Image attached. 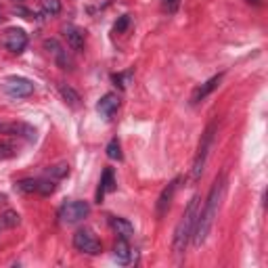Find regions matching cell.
<instances>
[{"label": "cell", "instance_id": "12", "mask_svg": "<svg viewBox=\"0 0 268 268\" xmlns=\"http://www.w3.org/2000/svg\"><path fill=\"white\" fill-rule=\"evenodd\" d=\"M117 107H119V96L115 93H107L101 101L96 103V109H98V114H101L103 117H111L115 114Z\"/></svg>", "mask_w": 268, "mask_h": 268}, {"label": "cell", "instance_id": "13", "mask_svg": "<svg viewBox=\"0 0 268 268\" xmlns=\"http://www.w3.org/2000/svg\"><path fill=\"white\" fill-rule=\"evenodd\" d=\"M115 189V178H114V170L111 168H107V170L103 172L101 176V182H98V189H96V201L101 203L103 201V195L107 191H114Z\"/></svg>", "mask_w": 268, "mask_h": 268}, {"label": "cell", "instance_id": "27", "mask_svg": "<svg viewBox=\"0 0 268 268\" xmlns=\"http://www.w3.org/2000/svg\"><path fill=\"white\" fill-rule=\"evenodd\" d=\"M0 203H6V195L4 193H0Z\"/></svg>", "mask_w": 268, "mask_h": 268}, {"label": "cell", "instance_id": "7", "mask_svg": "<svg viewBox=\"0 0 268 268\" xmlns=\"http://www.w3.org/2000/svg\"><path fill=\"white\" fill-rule=\"evenodd\" d=\"M2 42H4L6 51H11L13 55H19V53H23L27 46V34L21 30V27H11V30L4 34Z\"/></svg>", "mask_w": 268, "mask_h": 268}, {"label": "cell", "instance_id": "22", "mask_svg": "<svg viewBox=\"0 0 268 268\" xmlns=\"http://www.w3.org/2000/svg\"><path fill=\"white\" fill-rule=\"evenodd\" d=\"M55 189H57V185H55V180L53 178H46V180H38V193L40 195H53L55 193Z\"/></svg>", "mask_w": 268, "mask_h": 268}, {"label": "cell", "instance_id": "4", "mask_svg": "<svg viewBox=\"0 0 268 268\" xmlns=\"http://www.w3.org/2000/svg\"><path fill=\"white\" fill-rule=\"evenodd\" d=\"M88 214H90L88 201H80V199L63 203L61 210H59V218H61L63 224H76V222L84 220Z\"/></svg>", "mask_w": 268, "mask_h": 268}, {"label": "cell", "instance_id": "15", "mask_svg": "<svg viewBox=\"0 0 268 268\" xmlns=\"http://www.w3.org/2000/svg\"><path fill=\"white\" fill-rule=\"evenodd\" d=\"M44 48L48 53H53V57L57 59V63L63 67V69H67V65H69V61H67V57H65V51H63V46L59 44L57 40H44Z\"/></svg>", "mask_w": 268, "mask_h": 268}, {"label": "cell", "instance_id": "29", "mask_svg": "<svg viewBox=\"0 0 268 268\" xmlns=\"http://www.w3.org/2000/svg\"><path fill=\"white\" fill-rule=\"evenodd\" d=\"M4 126H6V124H0V132H4Z\"/></svg>", "mask_w": 268, "mask_h": 268}, {"label": "cell", "instance_id": "9", "mask_svg": "<svg viewBox=\"0 0 268 268\" xmlns=\"http://www.w3.org/2000/svg\"><path fill=\"white\" fill-rule=\"evenodd\" d=\"M63 36H65V40H67V44H69L72 51H76V53L84 51V42H86V36H84V32L80 30V27L65 25V27H63Z\"/></svg>", "mask_w": 268, "mask_h": 268}, {"label": "cell", "instance_id": "8", "mask_svg": "<svg viewBox=\"0 0 268 268\" xmlns=\"http://www.w3.org/2000/svg\"><path fill=\"white\" fill-rule=\"evenodd\" d=\"M222 77H224V74H218V76H214V77H210L208 82H203L201 86H197V88H195V93H193V96H191V103H193V105L201 103V101H203V98H206L208 95L214 93V90H216L218 86H220Z\"/></svg>", "mask_w": 268, "mask_h": 268}, {"label": "cell", "instance_id": "5", "mask_svg": "<svg viewBox=\"0 0 268 268\" xmlns=\"http://www.w3.org/2000/svg\"><path fill=\"white\" fill-rule=\"evenodd\" d=\"M74 248L82 253H88V256H96V253H101L103 245L93 230L80 229V230H76V235H74Z\"/></svg>", "mask_w": 268, "mask_h": 268}, {"label": "cell", "instance_id": "24", "mask_svg": "<svg viewBox=\"0 0 268 268\" xmlns=\"http://www.w3.org/2000/svg\"><path fill=\"white\" fill-rule=\"evenodd\" d=\"M128 25H130V15H122L119 21L115 23V32L122 34V32H126V27H128Z\"/></svg>", "mask_w": 268, "mask_h": 268}, {"label": "cell", "instance_id": "3", "mask_svg": "<svg viewBox=\"0 0 268 268\" xmlns=\"http://www.w3.org/2000/svg\"><path fill=\"white\" fill-rule=\"evenodd\" d=\"M214 132H216V122H211L201 134L199 147H197V153H195V159H193V170H191V178L193 180L201 178V174H203V168H206L210 149H211V145H214Z\"/></svg>", "mask_w": 268, "mask_h": 268}, {"label": "cell", "instance_id": "20", "mask_svg": "<svg viewBox=\"0 0 268 268\" xmlns=\"http://www.w3.org/2000/svg\"><path fill=\"white\" fill-rule=\"evenodd\" d=\"M105 151H107V157H109V159H114V161H122V159H124V153H122V147H119L117 138L111 140Z\"/></svg>", "mask_w": 268, "mask_h": 268}, {"label": "cell", "instance_id": "28", "mask_svg": "<svg viewBox=\"0 0 268 268\" xmlns=\"http://www.w3.org/2000/svg\"><path fill=\"white\" fill-rule=\"evenodd\" d=\"M248 2H249V4H251V2H253V4H262V0H248Z\"/></svg>", "mask_w": 268, "mask_h": 268}, {"label": "cell", "instance_id": "11", "mask_svg": "<svg viewBox=\"0 0 268 268\" xmlns=\"http://www.w3.org/2000/svg\"><path fill=\"white\" fill-rule=\"evenodd\" d=\"M132 248L128 245V239H124V237H119L117 241H115V245H114V258L117 260V264H122V266H126V264H130L132 262Z\"/></svg>", "mask_w": 268, "mask_h": 268}, {"label": "cell", "instance_id": "1", "mask_svg": "<svg viewBox=\"0 0 268 268\" xmlns=\"http://www.w3.org/2000/svg\"><path fill=\"white\" fill-rule=\"evenodd\" d=\"M224 182H227V178H224V174H220L210 189L206 206H203V210H199V216H197V222H195V230H193V239H191L195 248H201V245L206 243L210 230L214 227L218 208H220V201H222V195H224V187H227Z\"/></svg>", "mask_w": 268, "mask_h": 268}, {"label": "cell", "instance_id": "25", "mask_svg": "<svg viewBox=\"0 0 268 268\" xmlns=\"http://www.w3.org/2000/svg\"><path fill=\"white\" fill-rule=\"evenodd\" d=\"M13 155H15V151H13V147L0 143V157H13Z\"/></svg>", "mask_w": 268, "mask_h": 268}, {"label": "cell", "instance_id": "16", "mask_svg": "<svg viewBox=\"0 0 268 268\" xmlns=\"http://www.w3.org/2000/svg\"><path fill=\"white\" fill-rule=\"evenodd\" d=\"M21 222V216L15 210H6L0 214V229H15Z\"/></svg>", "mask_w": 268, "mask_h": 268}, {"label": "cell", "instance_id": "26", "mask_svg": "<svg viewBox=\"0 0 268 268\" xmlns=\"http://www.w3.org/2000/svg\"><path fill=\"white\" fill-rule=\"evenodd\" d=\"M178 4H180V0H164V6L170 13H174L176 9H178Z\"/></svg>", "mask_w": 268, "mask_h": 268}, {"label": "cell", "instance_id": "30", "mask_svg": "<svg viewBox=\"0 0 268 268\" xmlns=\"http://www.w3.org/2000/svg\"><path fill=\"white\" fill-rule=\"evenodd\" d=\"M0 21H2V17H0Z\"/></svg>", "mask_w": 268, "mask_h": 268}, {"label": "cell", "instance_id": "10", "mask_svg": "<svg viewBox=\"0 0 268 268\" xmlns=\"http://www.w3.org/2000/svg\"><path fill=\"white\" fill-rule=\"evenodd\" d=\"M176 187H178V178H174L170 185H168L164 191L159 193L157 203H155V210H157V216H159V218L166 214L168 208H170V201H172V197H174V193H176Z\"/></svg>", "mask_w": 268, "mask_h": 268}, {"label": "cell", "instance_id": "21", "mask_svg": "<svg viewBox=\"0 0 268 268\" xmlns=\"http://www.w3.org/2000/svg\"><path fill=\"white\" fill-rule=\"evenodd\" d=\"M17 189L21 193H38V180L34 178H23L17 182Z\"/></svg>", "mask_w": 268, "mask_h": 268}, {"label": "cell", "instance_id": "18", "mask_svg": "<svg viewBox=\"0 0 268 268\" xmlns=\"http://www.w3.org/2000/svg\"><path fill=\"white\" fill-rule=\"evenodd\" d=\"M67 174H69V164H67V161H59V164L48 168V178H53V180H61V178H65Z\"/></svg>", "mask_w": 268, "mask_h": 268}, {"label": "cell", "instance_id": "19", "mask_svg": "<svg viewBox=\"0 0 268 268\" xmlns=\"http://www.w3.org/2000/svg\"><path fill=\"white\" fill-rule=\"evenodd\" d=\"M40 6H42V13L48 17H55L61 13V0H40Z\"/></svg>", "mask_w": 268, "mask_h": 268}, {"label": "cell", "instance_id": "17", "mask_svg": "<svg viewBox=\"0 0 268 268\" xmlns=\"http://www.w3.org/2000/svg\"><path fill=\"white\" fill-rule=\"evenodd\" d=\"M59 93H61V96L65 98V101L72 105V107H77V105H80V95L76 93V90L69 86V84H59Z\"/></svg>", "mask_w": 268, "mask_h": 268}, {"label": "cell", "instance_id": "14", "mask_svg": "<svg viewBox=\"0 0 268 268\" xmlns=\"http://www.w3.org/2000/svg\"><path fill=\"white\" fill-rule=\"evenodd\" d=\"M109 224H111V229H114L119 237H124V239H130L134 235V227L126 220V218H117V216H109Z\"/></svg>", "mask_w": 268, "mask_h": 268}, {"label": "cell", "instance_id": "2", "mask_svg": "<svg viewBox=\"0 0 268 268\" xmlns=\"http://www.w3.org/2000/svg\"><path fill=\"white\" fill-rule=\"evenodd\" d=\"M199 216V195H193L189 206L185 208V214L180 216L178 224L174 229V241H172V249L176 256H182L187 251L189 243L193 239V230H195V222Z\"/></svg>", "mask_w": 268, "mask_h": 268}, {"label": "cell", "instance_id": "6", "mask_svg": "<svg viewBox=\"0 0 268 268\" xmlns=\"http://www.w3.org/2000/svg\"><path fill=\"white\" fill-rule=\"evenodd\" d=\"M2 90L11 98H25V96L34 95V82L27 80V77L11 76V77H6V80H4Z\"/></svg>", "mask_w": 268, "mask_h": 268}, {"label": "cell", "instance_id": "23", "mask_svg": "<svg viewBox=\"0 0 268 268\" xmlns=\"http://www.w3.org/2000/svg\"><path fill=\"white\" fill-rule=\"evenodd\" d=\"M130 77H132L130 72H128V74H115V76H114V82H115V86L126 88V86H128V82H130Z\"/></svg>", "mask_w": 268, "mask_h": 268}]
</instances>
